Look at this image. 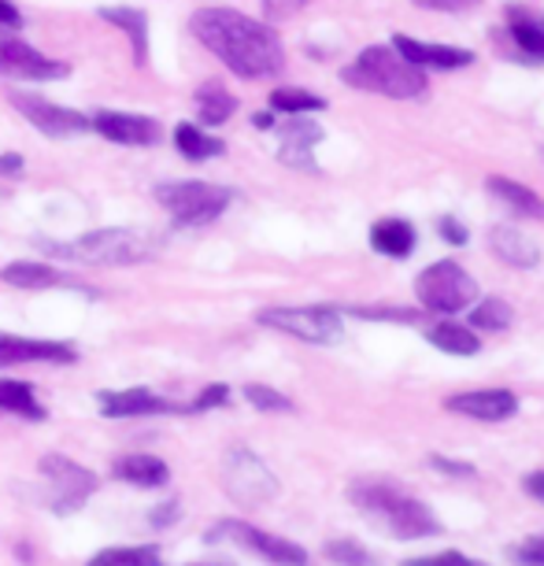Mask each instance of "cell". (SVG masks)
I'll list each match as a JSON object with an SVG mask.
<instances>
[{
  "label": "cell",
  "mask_w": 544,
  "mask_h": 566,
  "mask_svg": "<svg viewBox=\"0 0 544 566\" xmlns=\"http://www.w3.org/2000/svg\"><path fill=\"white\" fill-rule=\"evenodd\" d=\"M38 470H41V478H45L52 515H74V511L85 507V500L97 493V474L60 452H49L41 459Z\"/></svg>",
  "instance_id": "7"
},
{
  "label": "cell",
  "mask_w": 544,
  "mask_h": 566,
  "mask_svg": "<svg viewBox=\"0 0 544 566\" xmlns=\"http://www.w3.org/2000/svg\"><path fill=\"white\" fill-rule=\"evenodd\" d=\"M348 500L356 504V511L370 526L393 541H426L441 533V522H437V515L419 496L404 493V489L389 482H378V478L352 482Z\"/></svg>",
  "instance_id": "2"
},
{
  "label": "cell",
  "mask_w": 544,
  "mask_h": 566,
  "mask_svg": "<svg viewBox=\"0 0 544 566\" xmlns=\"http://www.w3.org/2000/svg\"><path fill=\"white\" fill-rule=\"evenodd\" d=\"M189 34L238 78H274L285 71V45L271 23L238 8H200L189 15Z\"/></svg>",
  "instance_id": "1"
},
{
  "label": "cell",
  "mask_w": 544,
  "mask_h": 566,
  "mask_svg": "<svg viewBox=\"0 0 544 566\" xmlns=\"http://www.w3.org/2000/svg\"><path fill=\"white\" fill-rule=\"evenodd\" d=\"M27 23H23V12L12 4V0H0V34H19Z\"/></svg>",
  "instance_id": "42"
},
{
  "label": "cell",
  "mask_w": 544,
  "mask_h": 566,
  "mask_svg": "<svg viewBox=\"0 0 544 566\" xmlns=\"http://www.w3.org/2000/svg\"><path fill=\"white\" fill-rule=\"evenodd\" d=\"M23 167H27V159L19 156V153H4V156H0V178H19V175H23Z\"/></svg>",
  "instance_id": "45"
},
{
  "label": "cell",
  "mask_w": 544,
  "mask_h": 566,
  "mask_svg": "<svg viewBox=\"0 0 544 566\" xmlns=\"http://www.w3.org/2000/svg\"><path fill=\"white\" fill-rule=\"evenodd\" d=\"M271 112L279 115H290V119H301V115H312V112H323L326 108V97L318 93H307V90H296V85H282V90L271 93Z\"/></svg>",
  "instance_id": "30"
},
{
  "label": "cell",
  "mask_w": 544,
  "mask_h": 566,
  "mask_svg": "<svg viewBox=\"0 0 544 566\" xmlns=\"http://www.w3.org/2000/svg\"><path fill=\"white\" fill-rule=\"evenodd\" d=\"M485 189L504 208L515 211V216H522V219H544V200H541V193H533V189L522 186V181H511L504 175H493V178H485Z\"/></svg>",
  "instance_id": "25"
},
{
  "label": "cell",
  "mask_w": 544,
  "mask_h": 566,
  "mask_svg": "<svg viewBox=\"0 0 544 566\" xmlns=\"http://www.w3.org/2000/svg\"><path fill=\"white\" fill-rule=\"evenodd\" d=\"M101 415L104 419H153V415H186V408L156 397L153 389H104L97 392Z\"/></svg>",
  "instance_id": "14"
},
{
  "label": "cell",
  "mask_w": 544,
  "mask_h": 566,
  "mask_svg": "<svg viewBox=\"0 0 544 566\" xmlns=\"http://www.w3.org/2000/svg\"><path fill=\"white\" fill-rule=\"evenodd\" d=\"M255 323L279 329L307 345H334L341 340V312L337 307H266L255 315Z\"/></svg>",
  "instance_id": "9"
},
{
  "label": "cell",
  "mask_w": 544,
  "mask_h": 566,
  "mask_svg": "<svg viewBox=\"0 0 544 566\" xmlns=\"http://www.w3.org/2000/svg\"><path fill=\"white\" fill-rule=\"evenodd\" d=\"M508 34L522 56L544 63V15H533L526 8H508Z\"/></svg>",
  "instance_id": "24"
},
{
  "label": "cell",
  "mask_w": 544,
  "mask_h": 566,
  "mask_svg": "<svg viewBox=\"0 0 544 566\" xmlns=\"http://www.w3.org/2000/svg\"><path fill=\"white\" fill-rule=\"evenodd\" d=\"M326 559L334 566H378V559L363 548L359 541H348V537H337L326 544Z\"/></svg>",
  "instance_id": "33"
},
{
  "label": "cell",
  "mask_w": 544,
  "mask_h": 566,
  "mask_svg": "<svg viewBox=\"0 0 544 566\" xmlns=\"http://www.w3.org/2000/svg\"><path fill=\"white\" fill-rule=\"evenodd\" d=\"M104 23H112L115 30H123L126 38H130V49H134V63L137 67H145L148 63V15L142 8H130V4H104L97 12Z\"/></svg>",
  "instance_id": "20"
},
{
  "label": "cell",
  "mask_w": 544,
  "mask_h": 566,
  "mask_svg": "<svg viewBox=\"0 0 544 566\" xmlns=\"http://www.w3.org/2000/svg\"><path fill=\"white\" fill-rule=\"evenodd\" d=\"M404 566H489V563H478L463 552H441V555H419V559H408Z\"/></svg>",
  "instance_id": "37"
},
{
  "label": "cell",
  "mask_w": 544,
  "mask_h": 566,
  "mask_svg": "<svg viewBox=\"0 0 544 566\" xmlns=\"http://www.w3.org/2000/svg\"><path fill=\"white\" fill-rule=\"evenodd\" d=\"M444 408L452 415L478 419V422H508L519 415V397L511 389H471V392L448 397Z\"/></svg>",
  "instance_id": "17"
},
{
  "label": "cell",
  "mask_w": 544,
  "mask_h": 566,
  "mask_svg": "<svg viewBox=\"0 0 544 566\" xmlns=\"http://www.w3.org/2000/svg\"><path fill=\"white\" fill-rule=\"evenodd\" d=\"M112 474L119 478V482L137 485V489H164L170 482V467L159 455H145V452L115 459Z\"/></svg>",
  "instance_id": "21"
},
{
  "label": "cell",
  "mask_w": 544,
  "mask_h": 566,
  "mask_svg": "<svg viewBox=\"0 0 544 566\" xmlns=\"http://www.w3.org/2000/svg\"><path fill=\"white\" fill-rule=\"evenodd\" d=\"M430 467L441 470V474H452V478H474L478 474L471 463H460V459H444V455H430Z\"/></svg>",
  "instance_id": "43"
},
{
  "label": "cell",
  "mask_w": 544,
  "mask_h": 566,
  "mask_svg": "<svg viewBox=\"0 0 544 566\" xmlns=\"http://www.w3.org/2000/svg\"><path fill=\"white\" fill-rule=\"evenodd\" d=\"M8 101H12V108L23 115V119L34 126L38 134L52 137V142H67V137L93 134L90 115L74 112V108H63V104H52V101L41 97V93L12 90V93H8Z\"/></svg>",
  "instance_id": "10"
},
{
  "label": "cell",
  "mask_w": 544,
  "mask_h": 566,
  "mask_svg": "<svg viewBox=\"0 0 544 566\" xmlns=\"http://www.w3.org/2000/svg\"><path fill=\"white\" fill-rule=\"evenodd\" d=\"M205 541H233V544L255 552L260 559L274 563V566H312V555H307L301 544H293L285 537H274V533H266L260 526H249V522H241V518L219 522V526L211 530Z\"/></svg>",
  "instance_id": "11"
},
{
  "label": "cell",
  "mask_w": 544,
  "mask_h": 566,
  "mask_svg": "<svg viewBox=\"0 0 544 566\" xmlns=\"http://www.w3.org/2000/svg\"><path fill=\"white\" fill-rule=\"evenodd\" d=\"M193 104H197V119L200 126H222L233 119L238 112V97L219 82H205L200 90L193 93Z\"/></svg>",
  "instance_id": "26"
},
{
  "label": "cell",
  "mask_w": 544,
  "mask_h": 566,
  "mask_svg": "<svg viewBox=\"0 0 544 566\" xmlns=\"http://www.w3.org/2000/svg\"><path fill=\"white\" fill-rule=\"evenodd\" d=\"M0 411L19 415V419H27V422H45V415H49L41 408L34 386L19 378H0Z\"/></svg>",
  "instance_id": "28"
},
{
  "label": "cell",
  "mask_w": 544,
  "mask_h": 566,
  "mask_svg": "<svg viewBox=\"0 0 544 566\" xmlns=\"http://www.w3.org/2000/svg\"><path fill=\"white\" fill-rule=\"evenodd\" d=\"M178 515H181V504L175 496H167V500H159L153 511H148V522H153V526H175Z\"/></svg>",
  "instance_id": "41"
},
{
  "label": "cell",
  "mask_w": 544,
  "mask_h": 566,
  "mask_svg": "<svg viewBox=\"0 0 544 566\" xmlns=\"http://www.w3.org/2000/svg\"><path fill=\"white\" fill-rule=\"evenodd\" d=\"M393 52L400 60H408L411 67L419 71H460V67H471L474 63V52L471 49H460V45H430V41H419V38H408V34H393Z\"/></svg>",
  "instance_id": "16"
},
{
  "label": "cell",
  "mask_w": 544,
  "mask_h": 566,
  "mask_svg": "<svg viewBox=\"0 0 544 566\" xmlns=\"http://www.w3.org/2000/svg\"><path fill=\"white\" fill-rule=\"evenodd\" d=\"M79 352L63 340H38V337H19V334H0V370L23 367V363H74Z\"/></svg>",
  "instance_id": "18"
},
{
  "label": "cell",
  "mask_w": 544,
  "mask_h": 566,
  "mask_svg": "<svg viewBox=\"0 0 544 566\" xmlns=\"http://www.w3.org/2000/svg\"><path fill=\"white\" fill-rule=\"evenodd\" d=\"M415 8H426V12H467L478 0H411Z\"/></svg>",
  "instance_id": "44"
},
{
  "label": "cell",
  "mask_w": 544,
  "mask_h": 566,
  "mask_svg": "<svg viewBox=\"0 0 544 566\" xmlns=\"http://www.w3.org/2000/svg\"><path fill=\"white\" fill-rule=\"evenodd\" d=\"M511 559L522 566H544V537H530L511 548Z\"/></svg>",
  "instance_id": "38"
},
{
  "label": "cell",
  "mask_w": 544,
  "mask_h": 566,
  "mask_svg": "<svg viewBox=\"0 0 544 566\" xmlns=\"http://www.w3.org/2000/svg\"><path fill=\"white\" fill-rule=\"evenodd\" d=\"M252 126H255V130H274V112H260V115H252Z\"/></svg>",
  "instance_id": "47"
},
{
  "label": "cell",
  "mask_w": 544,
  "mask_h": 566,
  "mask_svg": "<svg viewBox=\"0 0 544 566\" xmlns=\"http://www.w3.org/2000/svg\"><path fill=\"white\" fill-rule=\"evenodd\" d=\"M197 566H230V563H197Z\"/></svg>",
  "instance_id": "48"
},
{
  "label": "cell",
  "mask_w": 544,
  "mask_h": 566,
  "mask_svg": "<svg viewBox=\"0 0 544 566\" xmlns=\"http://www.w3.org/2000/svg\"><path fill=\"white\" fill-rule=\"evenodd\" d=\"M0 282L12 285V290H27V293L56 290V285H74V290L90 293L82 282H74L67 271H60V266H52L45 260H15V263L0 266Z\"/></svg>",
  "instance_id": "19"
},
{
  "label": "cell",
  "mask_w": 544,
  "mask_h": 566,
  "mask_svg": "<svg viewBox=\"0 0 544 566\" xmlns=\"http://www.w3.org/2000/svg\"><path fill=\"white\" fill-rule=\"evenodd\" d=\"M415 296L426 315H460L478 301V282L456 260H437L415 277Z\"/></svg>",
  "instance_id": "6"
},
{
  "label": "cell",
  "mask_w": 544,
  "mask_h": 566,
  "mask_svg": "<svg viewBox=\"0 0 544 566\" xmlns=\"http://www.w3.org/2000/svg\"><path fill=\"white\" fill-rule=\"evenodd\" d=\"M41 249L60 255V260H74V263H85V266H137L145 260H153L156 244L137 230H126V227H104V230H90L82 233L79 241H63V244H52V241H38Z\"/></svg>",
  "instance_id": "4"
},
{
  "label": "cell",
  "mask_w": 544,
  "mask_h": 566,
  "mask_svg": "<svg viewBox=\"0 0 544 566\" xmlns=\"http://www.w3.org/2000/svg\"><path fill=\"white\" fill-rule=\"evenodd\" d=\"M437 233H441V241L456 244V249L471 241V233H467V227L456 216H441V219H437Z\"/></svg>",
  "instance_id": "40"
},
{
  "label": "cell",
  "mask_w": 544,
  "mask_h": 566,
  "mask_svg": "<svg viewBox=\"0 0 544 566\" xmlns=\"http://www.w3.org/2000/svg\"><path fill=\"white\" fill-rule=\"evenodd\" d=\"M489 244H493V252L504 260L508 266H537L541 260V249L537 241L530 238V233H522L515 227H493L489 230Z\"/></svg>",
  "instance_id": "23"
},
{
  "label": "cell",
  "mask_w": 544,
  "mask_h": 566,
  "mask_svg": "<svg viewBox=\"0 0 544 566\" xmlns=\"http://www.w3.org/2000/svg\"><path fill=\"white\" fill-rule=\"evenodd\" d=\"M415 227L408 219H378L375 227H370V249L389 255V260H408L415 252Z\"/></svg>",
  "instance_id": "22"
},
{
  "label": "cell",
  "mask_w": 544,
  "mask_h": 566,
  "mask_svg": "<svg viewBox=\"0 0 544 566\" xmlns=\"http://www.w3.org/2000/svg\"><path fill=\"white\" fill-rule=\"evenodd\" d=\"M323 126H318L312 115H301V119H285L279 126V159L285 167L304 170V175H315V145L323 142Z\"/></svg>",
  "instance_id": "15"
},
{
  "label": "cell",
  "mask_w": 544,
  "mask_h": 566,
  "mask_svg": "<svg viewBox=\"0 0 544 566\" xmlns=\"http://www.w3.org/2000/svg\"><path fill=\"white\" fill-rule=\"evenodd\" d=\"M511 318H515V312H511L508 301H500V296H489V301L474 304L471 307V329H489V334H500V329L511 326Z\"/></svg>",
  "instance_id": "32"
},
{
  "label": "cell",
  "mask_w": 544,
  "mask_h": 566,
  "mask_svg": "<svg viewBox=\"0 0 544 566\" xmlns=\"http://www.w3.org/2000/svg\"><path fill=\"white\" fill-rule=\"evenodd\" d=\"M230 403V386H222V381H216V386H205L197 392V400L189 403L186 415H205V411H216V408H227Z\"/></svg>",
  "instance_id": "35"
},
{
  "label": "cell",
  "mask_w": 544,
  "mask_h": 566,
  "mask_svg": "<svg viewBox=\"0 0 544 566\" xmlns=\"http://www.w3.org/2000/svg\"><path fill=\"white\" fill-rule=\"evenodd\" d=\"M363 318H386V323H419V312H393V307H348Z\"/></svg>",
  "instance_id": "39"
},
{
  "label": "cell",
  "mask_w": 544,
  "mask_h": 566,
  "mask_svg": "<svg viewBox=\"0 0 544 566\" xmlns=\"http://www.w3.org/2000/svg\"><path fill=\"white\" fill-rule=\"evenodd\" d=\"M175 148L189 159V164H208V159H219L222 153H227V142L211 137L205 126H197V123H178L175 126Z\"/></svg>",
  "instance_id": "27"
},
{
  "label": "cell",
  "mask_w": 544,
  "mask_h": 566,
  "mask_svg": "<svg viewBox=\"0 0 544 566\" xmlns=\"http://www.w3.org/2000/svg\"><path fill=\"white\" fill-rule=\"evenodd\" d=\"M222 489L230 493L233 504L260 507L279 496V478L249 448H230L227 459H222Z\"/></svg>",
  "instance_id": "8"
},
{
  "label": "cell",
  "mask_w": 544,
  "mask_h": 566,
  "mask_svg": "<svg viewBox=\"0 0 544 566\" xmlns=\"http://www.w3.org/2000/svg\"><path fill=\"white\" fill-rule=\"evenodd\" d=\"M426 340L433 348H441L444 356H478L482 352V340L471 326H460V323H437L426 329Z\"/></svg>",
  "instance_id": "29"
},
{
  "label": "cell",
  "mask_w": 544,
  "mask_h": 566,
  "mask_svg": "<svg viewBox=\"0 0 544 566\" xmlns=\"http://www.w3.org/2000/svg\"><path fill=\"white\" fill-rule=\"evenodd\" d=\"M241 397L252 403L255 411H274V415H285V411H293V400L285 397V392H279V389H271V386H244L241 389Z\"/></svg>",
  "instance_id": "34"
},
{
  "label": "cell",
  "mask_w": 544,
  "mask_h": 566,
  "mask_svg": "<svg viewBox=\"0 0 544 566\" xmlns=\"http://www.w3.org/2000/svg\"><path fill=\"white\" fill-rule=\"evenodd\" d=\"M153 197L170 216V227L197 230V227H211V222L230 208L233 189L219 186V181H205V178H175V181H159L153 189Z\"/></svg>",
  "instance_id": "5"
},
{
  "label": "cell",
  "mask_w": 544,
  "mask_h": 566,
  "mask_svg": "<svg viewBox=\"0 0 544 566\" xmlns=\"http://www.w3.org/2000/svg\"><path fill=\"white\" fill-rule=\"evenodd\" d=\"M0 74L23 78V82H56V78H67L71 63L45 56V52L34 49L19 34H0Z\"/></svg>",
  "instance_id": "12"
},
{
  "label": "cell",
  "mask_w": 544,
  "mask_h": 566,
  "mask_svg": "<svg viewBox=\"0 0 544 566\" xmlns=\"http://www.w3.org/2000/svg\"><path fill=\"white\" fill-rule=\"evenodd\" d=\"M93 134H101L104 142L123 145V148H153L159 145V123L153 115H137V112H115V108H101L90 115Z\"/></svg>",
  "instance_id": "13"
},
{
  "label": "cell",
  "mask_w": 544,
  "mask_h": 566,
  "mask_svg": "<svg viewBox=\"0 0 544 566\" xmlns=\"http://www.w3.org/2000/svg\"><path fill=\"white\" fill-rule=\"evenodd\" d=\"M526 493L537 500V504H544V470H533V474H526Z\"/></svg>",
  "instance_id": "46"
},
{
  "label": "cell",
  "mask_w": 544,
  "mask_h": 566,
  "mask_svg": "<svg viewBox=\"0 0 544 566\" xmlns=\"http://www.w3.org/2000/svg\"><path fill=\"white\" fill-rule=\"evenodd\" d=\"M260 4H263L266 23H282V19H293L296 12H304L312 0H260Z\"/></svg>",
  "instance_id": "36"
},
{
  "label": "cell",
  "mask_w": 544,
  "mask_h": 566,
  "mask_svg": "<svg viewBox=\"0 0 544 566\" xmlns=\"http://www.w3.org/2000/svg\"><path fill=\"white\" fill-rule=\"evenodd\" d=\"M85 566H164L159 548L153 544H126V548H104Z\"/></svg>",
  "instance_id": "31"
},
{
  "label": "cell",
  "mask_w": 544,
  "mask_h": 566,
  "mask_svg": "<svg viewBox=\"0 0 544 566\" xmlns=\"http://www.w3.org/2000/svg\"><path fill=\"white\" fill-rule=\"evenodd\" d=\"M341 82L389 101H415L426 93V71L400 60L393 45H367L356 60L341 67Z\"/></svg>",
  "instance_id": "3"
}]
</instances>
